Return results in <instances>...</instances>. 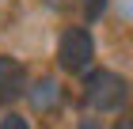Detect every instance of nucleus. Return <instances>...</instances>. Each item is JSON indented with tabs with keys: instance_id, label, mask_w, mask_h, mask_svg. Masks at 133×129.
I'll return each instance as SVG.
<instances>
[{
	"instance_id": "obj_8",
	"label": "nucleus",
	"mask_w": 133,
	"mask_h": 129,
	"mask_svg": "<svg viewBox=\"0 0 133 129\" xmlns=\"http://www.w3.org/2000/svg\"><path fill=\"white\" fill-rule=\"evenodd\" d=\"M46 4H50V8H57V11H65V8L72 4V0H46Z\"/></svg>"
},
{
	"instance_id": "obj_4",
	"label": "nucleus",
	"mask_w": 133,
	"mask_h": 129,
	"mask_svg": "<svg viewBox=\"0 0 133 129\" xmlns=\"http://www.w3.org/2000/svg\"><path fill=\"white\" fill-rule=\"evenodd\" d=\"M27 99H31V106L34 110H53V106H61V84L53 76H46V80H38L34 87H27Z\"/></svg>"
},
{
	"instance_id": "obj_3",
	"label": "nucleus",
	"mask_w": 133,
	"mask_h": 129,
	"mask_svg": "<svg viewBox=\"0 0 133 129\" xmlns=\"http://www.w3.org/2000/svg\"><path fill=\"white\" fill-rule=\"evenodd\" d=\"M27 95V69L15 57L0 53V103H15Z\"/></svg>"
},
{
	"instance_id": "obj_7",
	"label": "nucleus",
	"mask_w": 133,
	"mask_h": 129,
	"mask_svg": "<svg viewBox=\"0 0 133 129\" xmlns=\"http://www.w3.org/2000/svg\"><path fill=\"white\" fill-rule=\"evenodd\" d=\"M110 129H133V110H125V114H118Z\"/></svg>"
},
{
	"instance_id": "obj_1",
	"label": "nucleus",
	"mask_w": 133,
	"mask_h": 129,
	"mask_svg": "<svg viewBox=\"0 0 133 129\" xmlns=\"http://www.w3.org/2000/svg\"><path fill=\"white\" fill-rule=\"evenodd\" d=\"M125 99H129L125 76H118L110 69L84 72V106H91V110H118Z\"/></svg>"
},
{
	"instance_id": "obj_6",
	"label": "nucleus",
	"mask_w": 133,
	"mask_h": 129,
	"mask_svg": "<svg viewBox=\"0 0 133 129\" xmlns=\"http://www.w3.org/2000/svg\"><path fill=\"white\" fill-rule=\"evenodd\" d=\"M0 129H31V121L23 118V114H4L0 118Z\"/></svg>"
},
{
	"instance_id": "obj_5",
	"label": "nucleus",
	"mask_w": 133,
	"mask_h": 129,
	"mask_svg": "<svg viewBox=\"0 0 133 129\" xmlns=\"http://www.w3.org/2000/svg\"><path fill=\"white\" fill-rule=\"evenodd\" d=\"M80 8H84V19H88V23H95L103 11H107V0H80Z\"/></svg>"
},
{
	"instance_id": "obj_9",
	"label": "nucleus",
	"mask_w": 133,
	"mask_h": 129,
	"mask_svg": "<svg viewBox=\"0 0 133 129\" xmlns=\"http://www.w3.org/2000/svg\"><path fill=\"white\" fill-rule=\"evenodd\" d=\"M80 129H99V121H95V118H84V121H80Z\"/></svg>"
},
{
	"instance_id": "obj_2",
	"label": "nucleus",
	"mask_w": 133,
	"mask_h": 129,
	"mask_svg": "<svg viewBox=\"0 0 133 129\" xmlns=\"http://www.w3.org/2000/svg\"><path fill=\"white\" fill-rule=\"evenodd\" d=\"M95 57V38L88 27H69L61 34V42H57V61H61L65 72H88V65H91Z\"/></svg>"
}]
</instances>
